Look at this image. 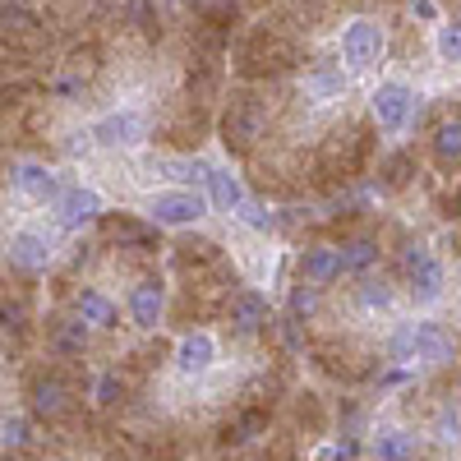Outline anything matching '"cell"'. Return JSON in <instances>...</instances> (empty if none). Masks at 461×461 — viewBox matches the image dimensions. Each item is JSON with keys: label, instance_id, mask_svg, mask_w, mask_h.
Listing matches in <instances>:
<instances>
[{"label": "cell", "instance_id": "cell-1", "mask_svg": "<svg viewBox=\"0 0 461 461\" xmlns=\"http://www.w3.org/2000/svg\"><path fill=\"white\" fill-rule=\"evenodd\" d=\"M263 134V106L254 97H240V102H230L226 111V121H221V143L230 152H245L254 139Z\"/></svg>", "mask_w": 461, "mask_h": 461}, {"label": "cell", "instance_id": "cell-2", "mask_svg": "<svg viewBox=\"0 0 461 461\" xmlns=\"http://www.w3.org/2000/svg\"><path fill=\"white\" fill-rule=\"evenodd\" d=\"M397 351H415V360H452V337L438 328V323H415L402 341H397Z\"/></svg>", "mask_w": 461, "mask_h": 461}, {"label": "cell", "instance_id": "cell-3", "mask_svg": "<svg viewBox=\"0 0 461 461\" xmlns=\"http://www.w3.org/2000/svg\"><path fill=\"white\" fill-rule=\"evenodd\" d=\"M378 51H383V32H378L369 19H356L351 28L341 32V56H346V65L365 69V65L378 60Z\"/></svg>", "mask_w": 461, "mask_h": 461}, {"label": "cell", "instance_id": "cell-4", "mask_svg": "<svg viewBox=\"0 0 461 461\" xmlns=\"http://www.w3.org/2000/svg\"><path fill=\"white\" fill-rule=\"evenodd\" d=\"M411 88L406 84H378L374 93V121L378 130H402L406 125V115H411Z\"/></svg>", "mask_w": 461, "mask_h": 461}, {"label": "cell", "instance_id": "cell-5", "mask_svg": "<svg viewBox=\"0 0 461 461\" xmlns=\"http://www.w3.org/2000/svg\"><path fill=\"white\" fill-rule=\"evenodd\" d=\"M152 217H158L162 226L199 221V217H203V199L189 194V189H176V194H158V199H152Z\"/></svg>", "mask_w": 461, "mask_h": 461}, {"label": "cell", "instance_id": "cell-6", "mask_svg": "<svg viewBox=\"0 0 461 461\" xmlns=\"http://www.w3.org/2000/svg\"><path fill=\"white\" fill-rule=\"evenodd\" d=\"M406 273H411V291H415L420 300H434V295H438L443 267H438L425 249H411V254H406Z\"/></svg>", "mask_w": 461, "mask_h": 461}, {"label": "cell", "instance_id": "cell-7", "mask_svg": "<svg viewBox=\"0 0 461 461\" xmlns=\"http://www.w3.org/2000/svg\"><path fill=\"white\" fill-rule=\"evenodd\" d=\"M143 130H148V121H143V115L139 111H121V115H106V121L93 130L102 143H121V148H130V143H139L143 139Z\"/></svg>", "mask_w": 461, "mask_h": 461}, {"label": "cell", "instance_id": "cell-8", "mask_svg": "<svg viewBox=\"0 0 461 461\" xmlns=\"http://www.w3.org/2000/svg\"><path fill=\"white\" fill-rule=\"evenodd\" d=\"M102 212V199L93 194V189H69V194H60V203H56V217H60V226H88L93 217Z\"/></svg>", "mask_w": 461, "mask_h": 461}, {"label": "cell", "instance_id": "cell-9", "mask_svg": "<svg viewBox=\"0 0 461 461\" xmlns=\"http://www.w3.org/2000/svg\"><path fill=\"white\" fill-rule=\"evenodd\" d=\"M51 258V245L42 236H32V230H19V236L10 240V263L23 267V273H42Z\"/></svg>", "mask_w": 461, "mask_h": 461}, {"label": "cell", "instance_id": "cell-10", "mask_svg": "<svg viewBox=\"0 0 461 461\" xmlns=\"http://www.w3.org/2000/svg\"><path fill=\"white\" fill-rule=\"evenodd\" d=\"M230 323H236V332H258L267 323V300L254 291H240L236 304H230Z\"/></svg>", "mask_w": 461, "mask_h": 461}, {"label": "cell", "instance_id": "cell-11", "mask_svg": "<svg viewBox=\"0 0 461 461\" xmlns=\"http://www.w3.org/2000/svg\"><path fill=\"white\" fill-rule=\"evenodd\" d=\"M130 310H134V323H139V328H158V319H162V286H158V282L134 286Z\"/></svg>", "mask_w": 461, "mask_h": 461}, {"label": "cell", "instance_id": "cell-12", "mask_svg": "<svg viewBox=\"0 0 461 461\" xmlns=\"http://www.w3.org/2000/svg\"><path fill=\"white\" fill-rule=\"evenodd\" d=\"M32 411H37V415H60V411H65V383L37 378V383H32Z\"/></svg>", "mask_w": 461, "mask_h": 461}, {"label": "cell", "instance_id": "cell-13", "mask_svg": "<svg viewBox=\"0 0 461 461\" xmlns=\"http://www.w3.org/2000/svg\"><path fill=\"white\" fill-rule=\"evenodd\" d=\"M14 185L23 189V194H32V199L56 194V176L47 167H14Z\"/></svg>", "mask_w": 461, "mask_h": 461}, {"label": "cell", "instance_id": "cell-14", "mask_svg": "<svg viewBox=\"0 0 461 461\" xmlns=\"http://www.w3.org/2000/svg\"><path fill=\"white\" fill-rule=\"evenodd\" d=\"M341 273V249H310L304 254V277L310 282H332Z\"/></svg>", "mask_w": 461, "mask_h": 461}, {"label": "cell", "instance_id": "cell-15", "mask_svg": "<svg viewBox=\"0 0 461 461\" xmlns=\"http://www.w3.org/2000/svg\"><path fill=\"white\" fill-rule=\"evenodd\" d=\"M208 185H212V203L217 208H226V212L230 208H245V189H240V180L230 176V171H212Z\"/></svg>", "mask_w": 461, "mask_h": 461}, {"label": "cell", "instance_id": "cell-16", "mask_svg": "<svg viewBox=\"0 0 461 461\" xmlns=\"http://www.w3.org/2000/svg\"><path fill=\"white\" fill-rule=\"evenodd\" d=\"M415 452V443H411V434H402V429H383L378 438H374V456L378 461H406Z\"/></svg>", "mask_w": 461, "mask_h": 461}, {"label": "cell", "instance_id": "cell-17", "mask_svg": "<svg viewBox=\"0 0 461 461\" xmlns=\"http://www.w3.org/2000/svg\"><path fill=\"white\" fill-rule=\"evenodd\" d=\"M434 152H438L443 167L461 162V121H443V125L434 130Z\"/></svg>", "mask_w": 461, "mask_h": 461}, {"label": "cell", "instance_id": "cell-18", "mask_svg": "<svg viewBox=\"0 0 461 461\" xmlns=\"http://www.w3.org/2000/svg\"><path fill=\"white\" fill-rule=\"evenodd\" d=\"M79 319H84V323H97V328H111V323H115V310H111L106 295L84 291V295H79Z\"/></svg>", "mask_w": 461, "mask_h": 461}, {"label": "cell", "instance_id": "cell-19", "mask_svg": "<svg viewBox=\"0 0 461 461\" xmlns=\"http://www.w3.org/2000/svg\"><path fill=\"white\" fill-rule=\"evenodd\" d=\"M378 263V245L374 240H351L341 249V273H365V267Z\"/></svg>", "mask_w": 461, "mask_h": 461}, {"label": "cell", "instance_id": "cell-20", "mask_svg": "<svg viewBox=\"0 0 461 461\" xmlns=\"http://www.w3.org/2000/svg\"><path fill=\"white\" fill-rule=\"evenodd\" d=\"M208 360H212V341L199 332V337H185L180 341V365L194 374V369H208Z\"/></svg>", "mask_w": 461, "mask_h": 461}, {"label": "cell", "instance_id": "cell-21", "mask_svg": "<svg viewBox=\"0 0 461 461\" xmlns=\"http://www.w3.org/2000/svg\"><path fill=\"white\" fill-rule=\"evenodd\" d=\"M438 56L443 60H461V23H452V28L438 32Z\"/></svg>", "mask_w": 461, "mask_h": 461}, {"label": "cell", "instance_id": "cell-22", "mask_svg": "<svg viewBox=\"0 0 461 461\" xmlns=\"http://www.w3.org/2000/svg\"><path fill=\"white\" fill-rule=\"evenodd\" d=\"M314 310H319V291H314V286H300V291L291 295V314L304 319V314H314Z\"/></svg>", "mask_w": 461, "mask_h": 461}, {"label": "cell", "instance_id": "cell-23", "mask_svg": "<svg viewBox=\"0 0 461 461\" xmlns=\"http://www.w3.org/2000/svg\"><path fill=\"white\" fill-rule=\"evenodd\" d=\"M60 351H84V341H88V332H84V319L79 323H69V328H60Z\"/></svg>", "mask_w": 461, "mask_h": 461}, {"label": "cell", "instance_id": "cell-24", "mask_svg": "<svg viewBox=\"0 0 461 461\" xmlns=\"http://www.w3.org/2000/svg\"><path fill=\"white\" fill-rule=\"evenodd\" d=\"M360 304H369V310H374V304H388V286H383V282H365Z\"/></svg>", "mask_w": 461, "mask_h": 461}, {"label": "cell", "instance_id": "cell-25", "mask_svg": "<svg viewBox=\"0 0 461 461\" xmlns=\"http://www.w3.org/2000/svg\"><path fill=\"white\" fill-rule=\"evenodd\" d=\"M19 443H23V420H19V415H10V420H5V452H10V447H19Z\"/></svg>", "mask_w": 461, "mask_h": 461}, {"label": "cell", "instance_id": "cell-26", "mask_svg": "<svg viewBox=\"0 0 461 461\" xmlns=\"http://www.w3.org/2000/svg\"><path fill=\"white\" fill-rule=\"evenodd\" d=\"M411 14L415 19H438V5L434 0H411Z\"/></svg>", "mask_w": 461, "mask_h": 461}, {"label": "cell", "instance_id": "cell-27", "mask_svg": "<svg viewBox=\"0 0 461 461\" xmlns=\"http://www.w3.org/2000/svg\"><path fill=\"white\" fill-rule=\"evenodd\" d=\"M258 425H263V415H245V420H240V425L230 429V434H236V438H249V434H254Z\"/></svg>", "mask_w": 461, "mask_h": 461}, {"label": "cell", "instance_id": "cell-28", "mask_svg": "<svg viewBox=\"0 0 461 461\" xmlns=\"http://www.w3.org/2000/svg\"><path fill=\"white\" fill-rule=\"evenodd\" d=\"M115 393H121V383H115V378H102V383H97V397H102V402H115Z\"/></svg>", "mask_w": 461, "mask_h": 461}, {"label": "cell", "instance_id": "cell-29", "mask_svg": "<svg viewBox=\"0 0 461 461\" xmlns=\"http://www.w3.org/2000/svg\"><path fill=\"white\" fill-rule=\"evenodd\" d=\"M245 221H249V226H267V217H263L254 203H245Z\"/></svg>", "mask_w": 461, "mask_h": 461}]
</instances>
